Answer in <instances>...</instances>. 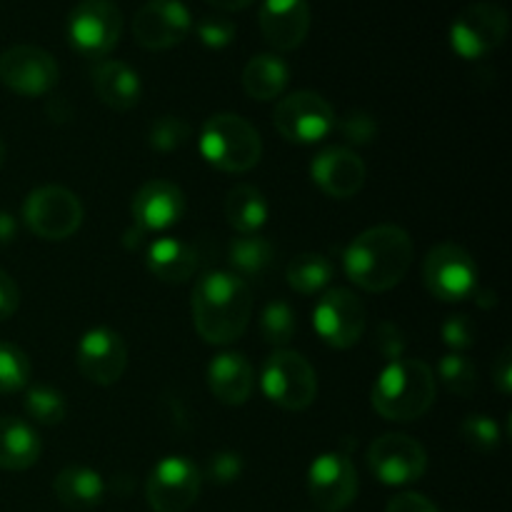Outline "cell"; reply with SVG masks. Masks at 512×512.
<instances>
[{
    "instance_id": "obj_2",
    "label": "cell",
    "mask_w": 512,
    "mask_h": 512,
    "mask_svg": "<svg viewBox=\"0 0 512 512\" xmlns=\"http://www.w3.org/2000/svg\"><path fill=\"white\" fill-rule=\"evenodd\" d=\"M413 238L398 225H375L360 233L343 255L345 275L368 293H385L403 283L413 265Z\"/></svg>"
},
{
    "instance_id": "obj_24",
    "label": "cell",
    "mask_w": 512,
    "mask_h": 512,
    "mask_svg": "<svg viewBox=\"0 0 512 512\" xmlns=\"http://www.w3.org/2000/svg\"><path fill=\"white\" fill-rule=\"evenodd\" d=\"M43 453L38 433L33 425L20 418L3 415L0 418V470L20 473V470L33 468Z\"/></svg>"
},
{
    "instance_id": "obj_37",
    "label": "cell",
    "mask_w": 512,
    "mask_h": 512,
    "mask_svg": "<svg viewBox=\"0 0 512 512\" xmlns=\"http://www.w3.org/2000/svg\"><path fill=\"white\" fill-rule=\"evenodd\" d=\"M340 133L348 143L353 145H368L378 138V123L365 110H350L343 120H340Z\"/></svg>"
},
{
    "instance_id": "obj_4",
    "label": "cell",
    "mask_w": 512,
    "mask_h": 512,
    "mask_svg": "<svg viewBox=\"0 0 512 512\" xmlns=\"http://www.w3.org/2000/svg\"><path fill=\"white\" fill-rule=\"evenodd\" d=\"M200 155L223 173H248L263 158V140L253 123L238 113H218L200 130Z\"/></svg>"
},
{
    "instance_id": "obj_36",
    "label": "cell",
    "mask_w": 512,
    "mask_h": 512,
    "mask_svg": "<svg viewBox=\"0 0 512 512\" xmlns=\"http://www.w3.org/2000/svg\"><path fill=\"white\" fill-rule=\"evenodd\" d=\"M200 43L210 50H223L228 48L235 40V23L233 20L223 18V15H208V18L198 20L195 25Z\"/></svg>"
},
{
    "instance_id": "obj_40",
    "label": "cell",
    "mask_w": 512,
    "mask_h": 512,
    "mask_svg": "<svg viewBox=\"0 0 512 512\" xmlns=\"http://www.w3.org/2000/svg\"><path fill=\"white\" fill-rule=\"evenodd\" d=\"M243 458L233 450H223V453H215L210 458L208 465V478L218 485H230L243 475Z\"/></svg>"
},
{
    "instance_id": "obj_35",
    "label": "cell",
    "mask_w": 512,
    "mask_h": 512,
    "mask_svg": "<svg viewBox=\"0 0 512 512\" xmlns=\"http://www.w3.org/2000/svg\"><path fill=\"white\" fill-rule=\"evenodd\" d=\"M190 140V125L183 118L175 115H163L155 120L148 130V143L150 148L160 150V153H173L180 150Z\"/></svg>"
},
{
    "instance_id": "obj_48",
    "label": "cell",
    "mask_w": 512,
    "mask_h": 512,
    "mask_svg": "<svg viewBox=\"0 0 512 512\" xmlns=\"http://www.w3.org/2000/svg\"><path fill=\"white\" fill-rule=\"evenodd\" d=\"M5 155H8V153H5V143H3V140H0V168H3V165H5Z\"/></svg>"
},
{
    "instance_id": "obj_23",
    "label": "cell",
    "mask_w": 512,
    "mask_h": 512,
    "mask_svg": "<svg viewBox=\"0 0 512 512\" xmlns=\"http://www.w3.org/2000/svg\"><path fill=\"white\" fill-rule=\"evenodd\" d=\"M145 265L163 283H188L198 270V253L193 245L178 238H158L145 250Z\"/></svg>"
},
{
    "instance_id": "obj_10",
    "label": "cell",
    "mask_w": 512,
    "mask_h": 512,
    "mask_svg": "<svg viewBox=\"0 0 512 512\" xmlns=\"http://www.w3.org/2000/svg\"><path fill=\"white\" fill-rule=\"evenodd\" d=\"M423 283L433 298L460 303L478 290V265L460 245L440 243L425 258Z\"/></svg>"
},
{
    "instance_id": "obj_30",
    "label": "cell",
    "mask_w": 512,
    "mask_h": 512,
    "mask_svg": "<svg viewBox=\"0 0 512 512\" xmlns=\"http://www.w3.org/2000/svg\"><path fill=\"white\" fill-rule=\"evenodd\" d=\"M25 415H28L33 423L38 425H60L68 415V403H65L63 393L55 388H48V385H35L25 393L23 400Z\"/></svg>"
},
{
    "instance_id": "obj_28",
    "label": "cell",
    "mask_w": 512,
    "mask_h": 512,
    "mask_svg": "<svg viewBox=\"0 0 512 512\" xmlns=\"http://www.w3.org/2000/svg\"><path fill=\"white\" fill-rule=\"evenodd\" d=\"M228 263L238 278L248 283V278H260L275 263V248L263 235H240L230 243Z\"/></svg>"
},
{
    "instance_id": "obj_41",
    "label": "cell",
    "mask_w": 512,
    "mask_h": 512,
    "mask_svg": "<svg viewBox=\"0 0 512 512\" xmlns=\"http://www.w3.org/2000/svg\"><path fill=\"white\" fill-rule=\"evenodd\" d=\"M385 512H440L435 508L433 503H430L425 495L420 493H400L395 495L393 500L388 503V508Z\"/></svg>"
},
{
    "instance_id": "obj_5",
    "label": "cell",
    "mask_w": 512,
    "mask_h": 512,
    "mask_svg": "<svg viewBox=\"0 0 512 512\" xmlns=\"http://www.w3.org/2000/svg\"><path fill=\"white\" fill-rule=\"evenodd\" d=\"M263 393L270 403L283 410H305L315 403L318 395V375L315 368L300 353L288 348H280L265 360L263 375Z\"/></svg>"
},
{
    "instance_id": "obj_12",
    "label": "cell",
    "mask_w": 512,
    "mask_h": 512,
    "mask_svg": "<svg viewBox=\"0 0 512 512\" xmlns=\"http://www.w3.org/2000/svg\"><path fill=\"white\" fill-rule=\"evenodd\" d=\"M203 475L198 465L183 455H168L160 460L145 483V500L153 512H185L195 505Z\"/></svg>"
},
{
    "instance_id": "obj_34",
    "label": "cell",
    "mask_w": 512,
    "mask_h": 512,
    "mask_svg": "<svg viewBox=\"0 0 512 512\" xmlns=\"http://www.w3.org/2000/svg\"><path fill=\"white\" fill-rule=\"evenodd\" d=\"M460 438L465 440V445L478 450V453H493V450L500 448L503 433H500L498 423L490 415L475 413L460 423Z\"/></svg>"
},
{
    "instance_id": "obj_14",
    "label": "cell",
    "mask_w": 512,
    "mask_h": 512,
    "mask_svg": "<svg viewBox=\"0 0 512 512\" xmlns=\"http://www.w3.org/2000/svg\"><path fill=\"white\" fill-rule=\"evenodd\" d=\"M58 63L38 45H13L0 55V83L25 98L48 95L58 85Z\"/></svg>"
},
{
    "instance_id": "obj_27",
    "label": "cell",
    "mask_w": 512,
    "mask_h": 512,
    "mask_svg": "<svg viewBox=\"0 0 512 512\" xmlns=\"http://www.w3.org/2000/svg\"><path fill=\"white\" fill-rule=\"evenodd\" d=\"M268 200L255 185H235L225 200V218L240 235H255L268 223Z\"/></svg>"
},
{
    "instance_id": "obj_29",
    "label": "cell",
    "mask_w": 512,
    "mask_h": 512,
    "mask_svg": "<svg viewBox=\"0 0 512 512\" xmlns=\"http://www.w3.org/2000/svg\"><path fill=\"white\" fill-rule=\"evenodd\" d=\"M333 280V263L320 253H303L288 265V285L300 295H315Z\"/></svg>"
},
{
    "instance_id": "obj_44",
    "label": "cell",
    "mask_w": 512,
    "mask_h": 512,
    "mask_svg": "<svg viewBox=\"0 0 512 512\" xmlns=\"http://www.w3.org/2000/svg\"><path fill=\"white\" fill-rule=\"evenodd\" d=\"M15 235H18V223H15L13 215L0 210V248L13 243Z\"/></svg>"
},
{
    "instance_id": "obj_15",
    "label": "cell",
    "mask_w": 512,
    "mask_h": 512,
    "mask_svg": "<svg viewBox=\"0 0 512 512\" xmlns=\"http://www.w3.org/2000/svg\"><path fill=\"white\" fill-rule=\"evenodd\" d=\"M193 30V18L180 0H148L133 18V38L145 50H170Z\"/></svg>"
},
{
    "instance_id": "obj_43",
    "label": "cell",
    "mask_w": 512,
    "mask_h": 512,
    "mask_svg": "<svg viewBox=\"0 0 512 512\" xmlns=\"http://www.w3.org/2000/svg\"><path fill=\"white\" fill-rule=\"evenodd\" d=\"M20 293L15 280L5 270H0V320H8L18 310Z\"/></svg>"
},
{
    "instance_id": "obj_16",
    "label": "cell",
    "mask_w": 512,
    "mask_h": 512,
    "mask_svg": "<svg viewBox=\"0 0 512 512\" xmlns=\"http://www.w3.org/2000/svg\"><path fill=\"white\" fill-rule=\"evenodd\" d=\"M310 500L323 512H340L358 498V473L345 453H323L308 468Z\"/></svg>"
},
{
    "instance_id": "obj_39",
    "label": "cell",
    "mask_w": 512,
    "mask_h": 512,
    "mask_svg": "<svg viewBox=\"0 0 512 512\" xmlns=\"http://www.w3.org/2000/svg\"><path fill=\"white\" fill-rule=\"evenodd\" d=\"M375 350H378L380 355H383L388 363H393V360H400L403 358L405 348H408V343H405V335L403 330L398 328L395 323H390V320H383V323L375 328Z\"/></svg>"
},
{
    "instance_id": "obj_42",
    "label": "cell",
    "mask_w": 512,
    "mask_h": 512,
    "mask_svg": "<svg viewBox=\"0 0 512 512\" xmlns=\"http://www.w3.org/2000/svg\"><path fill=\"white\" fill-rule=\"evenodd\" d=\"M493 383L500 390V395L512 393V350L503 348L493 363Z\"/></svg>"
},
{
    "instance_id": "obj_46",
    "label": "cell",
    "mask_w": 512,
    "mask_h": 512,
    "mask_svg": "<svg viewBox=\"0 0 512 512\" xmlns=\"http://www.w3.org/2000/svg\"><path fill=\"white\" fill-rule=\"evenodd\" d=\"M473 298H475V303H478L483 310L495 308V303H498V295H495L493 290H475Z\"/></svg>"
},
{
    "instance_id": "obj_32",
    "label": "cell",
    "mask_w": 512,
    "mask_h": 512,
    "mask_svg": "<svg viewBox=\"0 0 512 512\" xmlns=\"http://www.w3.org/2000/svg\"><path fill=\"white\" fill-rule=\"evenodd\" d=\"M438 378L458 398H470L478 390V368L463 353H448L438 363Z\"/></svg>"
},
{
    "instance_id": "obj_21",
    "label": "cell",
    "mask_w": 512,
    "mask_h": 512,
    "mask_svg": "<svg viewBox=\"0 0 512 512\" xmlns=\"http://www.w3.org/2000/svg\"><path fill=\"white\" fill-rule=\"evenodd\" d=\"M90 80L100 103L118 113L133 110L143 95L140 75L123 60H100L90 73Z\"/></svg>"
},
{
    "instance_id": "obj_6",
    "label": "cell",
    "mask_w": 512,
    "mask_h": 512,
    "mask_svg": "<svg viewBox=\"0 0 512 512\" xmlns=\"http://www.w3.org/2000/svg\"><path fill=\"white\" fill-rule=\"evenodd\" d=\"M508 10L493 0H480L460 10L450 25V48L465 60H480L498 50L508 38Z\"/></svg>"
},
{
    "instance_id": "obj_3",
    "label": "cell",
    "mask_w": 512,
    "mask_h": 512,
    "mask_svg": "<svg viewBox=\"0 0 512 512\" xmlns=\"http://www.w3.org/2000/svg\"><path fill=\"white\" fill-rule=\"evenodd\" d=\"M435 375L423 360H393L370 390V403L375 413L395 423L418 420L435 403Z\"/></svg>"
},
{
    "instance_id": "obj_13",
    "label": "cell",
    "mask_w": 512,
    "mask_h": 512,
    "mask_svg": "<svg viewBox=\"0 0 512 512\" xmlns=\"http://www.w3.org/2000/svg\"><path fill=\"white\" fill-rule=\"evenodd\" d=\"M368 468L383 485L403 488L423 478L428 470V453L410 435L388 433L368 448Z\"/></svg>"
},
{
    "instance_id": "obj_11",
    "label": "cell",
    "mask_w": 512,
    "mask_h": 512,
    "mask_svg": "<svg viewBox=\"0 0 512 512\" xmlns=\"http://www.w3.org/2000/svg\"><path fill=\"white\" fill-rule=\"evenodd\" d=\"M275 130L290 143L313 145L328 138L335 128V110L328 100L313 90H298L278 100L273 110Z\"/></svg>"
},
{
    "instance_id": "obj_26",
    "label": "cell",
    "mask_w": 512,
    "mask_h": 512,
    "mask_svg": "<svg viewBox=\"0 0 512 512\" xmlns=\"http://www.w3.org/2000/svg\"><path fill=\"white\" fill-rule=\"evenodd\" d=\"M290 68L280 55L260 53L248 60L243 70V88L258 103H270L280 98L283 90L288 88Z\"/></svg>"
},
{
    "instance_id": "obj_7",
    "label": "cell",
    "mask_w": 512,
    "mask_h": 512,
    "mask_svg": "<svg viewBox=\"0 0 512 512\" xmlns=\"http://www.w3.org/2000/svg\"><path fill=\"white\" fill-rule=\"evenodd\" d=\"M85 210L78 195L60 185H43L33 190L23 203V220L33 235L40 240L70 238L83 225Z\"/></svg>"
},
{
    "instance_id": "obj_45",
    "label": "cell",
    "mask_w": 512,
    "mask_h": 512,
    "mask_svg": "<svg viewBox=\"0 0 512 512\" xmlns=\"http://www.w3.org/2000/svg\"><path fill=\"white\" fill-rule=\"evenodd\" d=\"M208 5H213V8L223 10V13H238V10H245L248 8L253 0H205Z\"/></svg>"
},
{
    "instance_id": "obj_17",
    "label": "cell",
    "mask_w": 512,
    "mask_h": 512,
    "mask_svg": "<svg viewBox=\"0 0 512 512\" xmlns=\"http://www.w3.org/2000/svg\"><path fill=\"white\" fill-rule=\"evenodd\" d=\"M75 363L83 378L95 385H115L128 368V348L120 333L110 328H93L80 338Z\"/></svg>"
},
{
    "instance_id": "obj_33",
    "label": "cell",
    "mask_w": 512,
    "mask_h": 512,
    "mask_svg": "<svg viewBox=\"0 0 512 512\" xmlns=\"http://www.w3.org/2000/svg\"><path fill=\"white\" fill-rule=\"evenodd\" d=\"M30 383V360L18 345L0 340V395L23 390Z\"/></svg>"
},
{
    "instance_id": "obj_18",
    "label": "cell",
    "mask_w": 512,
    "mask_h": 512,
    "mask_svg": "<svg viewBox=\"0 0 512 512\" xmlns=\"http://www.w3.org/2000/svg\"><path fill=\"white\" fill-rule=\"evenodd\" d=\"M135 228L148 233H163L183 220L185 215V195L170 180H148L140 185L138 193L130 203Z\"/></svg>"
},
{
    "instance_id": "obj_31",
    "label": "cell",
    "mask_w": 512,
    "mask_h": 512,
    "mask_svg": "<svg viewBox=\"0 0 512 512\" xmlns=\"http://www.w3.org/2000/svg\"><path fill=\"white\" fill-rule=\"evenodd\" d=\"M295 330H298L295 310L285 300H273L265 305L263 315H260V335L265 343L285 348L295 338Z\"/></svg>"
},
{
    "instance_id": "obj_8",
    "label": "cell",
    "mask_w": 512,
    "mask_h": 512,
    "mask_svg": "<svg viewBox=\"0 0 512 512\" xmlns=\"http://www.w3.org/2000/svg\"><path fill=\"white\" fill-rule=\"evenodd\" d=\"M123 35V13L115 0H80L68 15V40L80 55L100 60Z\"/></svg>"
},
{
    "instance_id": "obj_47",
    "label": "cell",
    "mask_w": 512,
    "mask_h": 512,
    "mask_svg": "<svg viewBox=\"0 0 512 512\" xmlns=\"http://www.w3.org/2000/svg\"><path fill=\"white\" fill-rule=\"evenodd\" d=\"M143 240H145V233H143V230H138V228H133V230H128V233H125V245H128V248H133V250H138Z\"/></svg>"
},
{
    "instance_id": "obj_19",
    "label": "cell",
    "mask_w": 512,
    "mask_h": 512,
    "mask_svg": "<svg viewBox=\"0 0 512 512\" xmlns=\"http://www.w3.org/2000/svg\"><path fill=\"white\" fill-rule=\"evenodd\" d=\"M310 178L323 190L325 195L335 200L353 198L363 190L368 170L358 153L350 148H325L310 163Z\"/></svg>"
},
{
    "instance_id": "obj_20",
    "label": "cell",
    "mask_w": 512,
    "mask_h": 512,
    "mask_svg": "<svg viewBox=\"0 0 512 512\" xmlns=\"http://www.w3.org/2000/svg\"><path fill=\"white\" fill-rule=\"evenodd\" d=\"M310 13L308 0H265L260 8V30L270 48L288 53L308 38Z\"/></svg>"
},
{
    "instance_id": "obj_22",
    "label": "cell",
    "mask_w": 512,
    "mask_h": 512,
    "mask_svg": "<svg viewBox=\"0 0 512 512\" xmlns=\"http://www.w3.org/2000/svg\"><path fill=\"white\" fill-rule=\"evenodd\" d=\"M253 365L243 353H220L208 365V388L223 405L248 403L253 393Z\"/></svg>"
},
{
    "instance_id": "obj_9",
    "label": "cell",
    "mask_w": 512,
    "mask_h": 512,
    "mask_svg": "<svg viewBox=\"0 0 512 512\" xmlns=\"http://www.w3.org/2000/svg\"><path fill=\"white\" fill-rule=\"evenodd\" d=\"M313 325L318 338L325 345L338 350H348L360 343L368 328L365 305L353 290L330 288L318 298L313 310Z\"/></svg>"
},
{
    "instance_id": "obj_1",
    "label": "cell",
    "mask_w": 512,
    "mask_h": 512,
    "mask_svg": "<svg viewBox=\"0 0 512 512\" xmlns=\"http://www.w3.org/2000/svg\"><path fill=\"white\" fill-rule=\"evenodd\" d=\"M193 325L210 345H230L243 338L253 313V293L243 278L228 270H213L193 288Z\"/></svg>"
},
{
    "instance_id": "obj_38",
    "label": "cell",
    "mask_w": 512,
    "mask_h": 512,
    "mask_svg": "<svg viewBox=\"0 0 512 512\" xmlns=\"http://www.w3.org/2000/svg\"><path fill=\"white\" fill-rule=\"evenodd\" d=\"M475 333H478V330H475V323L463 313L450 315V318L443 323V330H440L443 343L448 345L453 353H463V350L473 348Z\"/></svg>"
},
{
    "instance_id": "obj_25",
    "label": "cell",
    "mask_w": 512,
    "mask_h": 512,
    "mask_svg": "<svg viewBox=\"0 0 512 512\" xmlns=\"http://www.w3.org/2000/svg\"><path fill=\"white\" fill-rule=\"evenodd\" d=\"M53 493L65 508L93 510L103 503L105 483L100 473L83 468V465H75V468H65L55 475Z\"/></svg>"
}]
</instances>
